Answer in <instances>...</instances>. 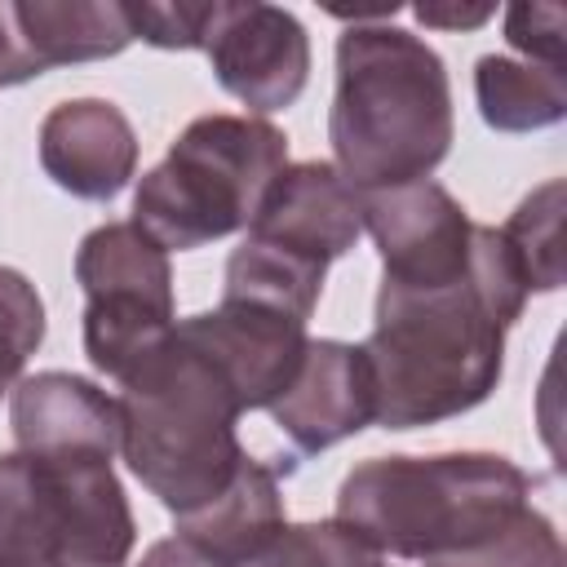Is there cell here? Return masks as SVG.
Returning <instances> with one entry per match:
<instances>
[{
	"label": "cell",
	"mask_w": 567,
	"mask_h": 567,
	"mask_svg": "<svg viewBox=\"0 0 567 567\" xmlns=\"http://www.w3.org/2000/svg\"><path fill=\"white\" fill-rule=\"evenodd\" d=\"M412 13H416V22L439 27V31H474V27H483L496 9H492V4H416Z\"/></svg>",
	"instance_id": "26"
},
{
	"label": "cell",
	"mask_w": 567,
	"mask_h": 567,
	"mask_svg": "<svg viewBox=\"0 0 567 567\" xmlns=\"http://www.w3.org/2000/svg\"><path fill=\"white\" fill-rule=\"evenodd\" d=\"M284 523L288 518H284V496L275 474L261 461L244 456L226 492H217L208 505L190 514H177V536H186L217 563H239L252 549H261Z\"/></svg>",
	"instance_id": "14"
},
{
	"label": "cell",
	"mask_w": 567,
	"mask_h": 567,
	"mask_svg": "<svg viewBox=\"0 0 567 567\" xmlns=\"http://www.w3.org/2000/svg\"><path fill=\"white\" fill-rule=\"evenodd\" d=\"M40 164L75 199H115L137 173V133L106 97L58 102L40 124Z\"/></svg>",
	"instance_id": "11"
},
{
	"label": "cell",
	"mask_w": 567,
	"mask_h": 567,
	"mask_svg": "<svg viewBox=\"0 0 567 567\" xmlns=\"http://www.w3.org/2000/svg\"><path fill=\"white\" fill-rule=\"evenodd\" d=\"M266 412L301 452H323L359 434L372 421V381L363 350L346 341H310L292 385Z\"/></svg>",
	"instance_id": "13"
},
{
	"label": "cell",
	"mask_w": 567,
	"mask_h": 567,
	"mask_svg": "<svg viewBox=\"0 0 567 567\" xmlns=\"http://www.w3.org/2000/svg\"><path fill=\"white\" fill-rule=\"evenodd\" d=\"M75 284L84 297L97 292H142L155 301H173V266L168 252L133 221H106L80 239Z\"/></svg>",
	"instance_id": "16"
},
{
	"label": "cell",
	"mask_w": 567,
	"mask_h": 567,
	"mask_svg": "<svg viewBox=\"0 0 567 567\" xmlns=\"http://www.w3.org/2000/svg\"><path fill=\"white\" fill-rule=\"evenodd\" d=\"M474 93L483 124L496 133H536L567 115V80L563 71H545L532 62H514L501 53L478 58Z\"/></svg>",
	"instance_id": "18"
},
{
	"label": "cell",
	"mask_w": 567,
	"mask_h": 567,
	"mask_svg": "<svg viewBox=\"0 0 567 567\" xmlns=\"http://www.w3.org/2000/svg\"><path fill=\"white\" fill-rule=\"evenodd\" d=\"M133 40H146L155 49H204L208 31L217 22L213 4H124Z\"/></svg>",
	"instance_id": "23"
},
{
	"label": "cell",
	"mask_w": 567,
	"mask_h": 567,
	"mask_svg": "<svg viewBox=\"0 0 567 567\" xmlns=\"http://www.w3.org/2000/svg\"><path fill=\"white\" fill-rule=\"evenodd\" d=\"M204 49L217 84L257 115L292 106L310 80V35L279 4H217Z\"/></svg>",
	"instance_id": "8"
},
{
	"label": "cell",
	"mask_w": 567,
	"mask_h": 567,
	"mask_svg": "<svg viewBox=\"0 0 567 567\" xmlns=\"http://www.w3.org/2000/svg\"><path fill=\"white\" fill-rule=\"evenodd\" d=\"M563 31H567V18L554 4H509L505 9V40H509V49L527 53L532 66L563 71Z\"/></svg>",
	"instance_id": "24"
},
{
	"label": "cell",
	"mask_w": 567,
	"mask_h": 567,
	"mask_svg": "<svg viewBox=\"0 0 567 567\" xmlns=\"http://www.w3.org/2000/svg\"><path fill=\"white\" fill-rule=\"evenodd\" d=\"M359 235H363L359 190L328 159L288 164L270 182L266 199L248 221V239H261L270 248H284L319 266L350 252Z\"/></svg>",
	"instance_id": "10"
},
{
	"label": "cell",
	"mask_w": 567,
	"mask_h": 567,
	"mask_svg": "<svg viewBox=\"0 0 567 567\" xmlns=\"http://www.w3.org/2000/svg\"><path fill=\"white\" fill-rule=\"evenodd\" d=\"M120 452L142 487L177 518L208 505L244 465L235 421L244 416L230 381L177 337L155 346L120 381Z\"/></svg>",
	"instance_id": "4"
},
{
	"label": "cell",
	"mask_w": 567,
	"mask_h": 567,
	"mask_svg": "<svg viewBox=\"0 0 567 567\" xmlns=\"http://www.w3.org/2000/svg\"><path fill=\"white\" fill-rule=\"evenodd\" d=\"M452 128V80L421 35L381 22L341 31L328 142L359 195L425 182L447 159Z\"/></svg>",
	"instance_id": "1"
},
{
	"label": "cell",
	"mask_w": 567,
	"mask_h": 567,
	"mask_svg": "<svg viewBox=\"0 0 567 567\" xmlns=\"http://www.w3.org/2000/svg\"><path fill=\"white\" fill-rule=\"evenodd\" d=\"M532 478L496 452L372 456L337 487V523L377 554L434 563L483 545L532 501Z\"/></svg>",
	"instance_id": "3"
},
{
	"label": "cell",
	"mask_w": 567,
	"mask_h": 567,
	"mask_svg": "<svg viewBox=\"0 0 567 567\" xmlns=\"http://www.w3.org/2000/svg\"><path fill=\"white\" fill-rule=\"evenodd\" d=\"M288 168V137L261 115H199L168 155L142 173L133 226L164 252H190L248 230L270 182Z\"/></svg>",
	"instance_id": "5"
},
{
	"label": "cell",
	"mask_w": 567,
	"mask_h": 567,
	"mask_svg": "<svg viewBox=\"0 0 567 567\" xmlns=\"http://www.w3.org/2000/svg\"><path fill=\"white\" fill-rule=\"evenodd\" d=\"M18 27L31 44L40 71L66 62L115 58L133 44L124 4H93V0H22Z\"/></svg>",
	"instance_id": "15"
},
{
	"label": "cell",
	"mask_w": 567,
	"mask_h": 567,
	"mask_svg": "<svg viewBox=\"0 0 567 567\" xmlns=\"http://www.w3.org/2000/svg\"><path fill=\"white\" fill-rule=\"evenodd\" d=\"M177 337L213 359V368L230 381L244 412L270 408L292 385L310 346L306 323L244 301H221L217 310L182 319Z\"/></svg>",
	"instance_id": "9"
},
{
	"label": "cell",
	"mask_w": 567,
	"mask_h": 567,
	"mask_svg": "<svg viewBox=\"0 0 567 567\" xmlns=\"http://www.w3.org/2000/svg\"><path fill=\"white\" fill-rule=\"evenodd\" d=\"M9 425L18 452L106 456L120 452V403L75 372H35L13 385Z\"/></svg>",
	"instance_id": "12"
},
{
	"label": "cell",
	"mask_w": 567,
	"mask_h": 567,
	"mask_svg": "<svg viewBox=\"0 0 567 567\" xmlns=\"http://www.w3.org/2000/svg\"><path fill=\"white\" fill-rule=\"evenodd\" d=\"M359 350L372 381V421L416 430L461 416L496 390L505 328L487 315L470 275L443 288L381 279L377 323Z\"/></svg>",
	"instance_id": "2"
},
{
	"label": "cell",
	"mask_w": 567,
	"mask_h": 567,
	"mask_svg": "<svg viewBox=\"0 0 567 567\" xmlns=\"http://www.w3.org/2000/svg\"><path fill=\"white\" fill-rule=\"evenodd\" d=\"M142 567H226V563H217L213 554H204L186 536H164L142 554Z\"/></svg>",
	"instance_id": "27"
},
{
	"label": "cell",
	"mask_w": 567,
	"mask_h": 567,
	"mask_svg": "<svg viewBox=\"0 0 567 567\" xmlns=\"http://www.w3.org/2000/svg\"><path fill=\"white\" fill-rule=\"evenodd\" d=\"M133 540L106 456H0V567H124Z\"/></svg>",
	"instance_id": "6"
},
{
	"label": "cell",
	"mask_w": 567,
	"mask_h": 567,
	"mask_svg": "<svg viewBox=\"0 0 567 567\" xmlns=\"http://www.w3.org/2000/svg\"><path fill=\"white\" fill-rule=\"evenodd\" d=\"M363 230L381 252V279L403 288H443L470 275V213L439 182H408L359 195Z\"/></svg>",
	"instance_id": "7"
},
{
	"label": "cell",
	"mask_w": 567,
	"mask_h": 567,
	"mask_svg": "<svg viewBox=\"0 0 567 567\" xmlns=\"http://www.w3.org/2000/svg\"><path fill=\"white\" fill-rule=\"evenodd\" d=\"M563 195H567L563 177H549L501 226L527 292H554L563 284Z\"/></svg>",
	"instance_id": "19"
},
{
	"label": "cell",
	"mask_w": 567,
	"mask_h": 567,
	"mask_svg": "<svg viewBox=\"0 0 567 567\" xmlns=\"http://www.w3.org/2000/svg\"><path fill=\"white\" fill-rule=\"evenodd\" d=\"M40 341H44V301L35 284L22 270L0 266V390L18 381V372L40 350Z\"/></svg>",
	"instance_id": "22"
},
{
	"label": "cell",
	"mask_w": 567,
	"mask_h": 567,
	"mask_svg": "<svg viewBox=\"0 0 567 567\" xmlns=\"http://www.w3.org/2000/svg\"><path fill=\"white\" fill-rule=\"evenodd\" d=\"M0 394H4V390H0Z\"/></svg>",
	"instance_id": "28"
},
{
	"label": "cell",
	"mask_w": 567,
	"mask_h": 567,
	"mask_svg": "<svg viewBox=\"0 0 567 567\" xmlns=\"http://www.w3.org/2000/svg\"><path fill=\"white\" fill-rule=\"evenodd\" d=\"M425 567H567V558H563V540L554 523L527 505L509 527H501L483 545L434 558Z\"/></svg>",
	"instance_id": "21"
},
{
	"label": "cell",
	"mask_w": 567,
	"mask_h": 567,
	"mask_svg": "<svg viewBox=\"0 0 567 567\" xmlns=\"http://www.w3.org/2000/svg\"><path fill=\"white\" fill-rule=\"evenodd\" d=\"M35 75H44V71L31 58V44H27L22 27H18V4L0 0V89L35 80Z\"/></svg>",
	"instance_id": "25"
},
{
	"label": "cell",
	"mask_w": 567,
	"mask_h": 567,
	"mask_svg": "<svg viewBox=\"0 0 567 567\" xmlns=\"http://www.w3.org/2000/svg\"><path fill=\"white\" fill-rule=\"evenodd\" d=\"M226 567H385L381 554L346 523H284L261 549Z\"/></svg>",
	"instance_id": "20"
},
{
	"label": "cell",
	"mask_w": 567,
	"mask_h": 567,
	"mask_svg": "<svg viewBox=\"0 0 567 567\" xmlns=\"http://www.w3.org/2000/svg\"><path fill=\"white\" fill-rule=\"evenodd\" d=\"M323 275H328V266L292 257L284 248H270V244L244 235V244L226 261L221 301H244V306H261V310L288 315L297 323H310L319 292H323Z\"/></svg>",
	"instance_id": "17"
}]
</instances>
